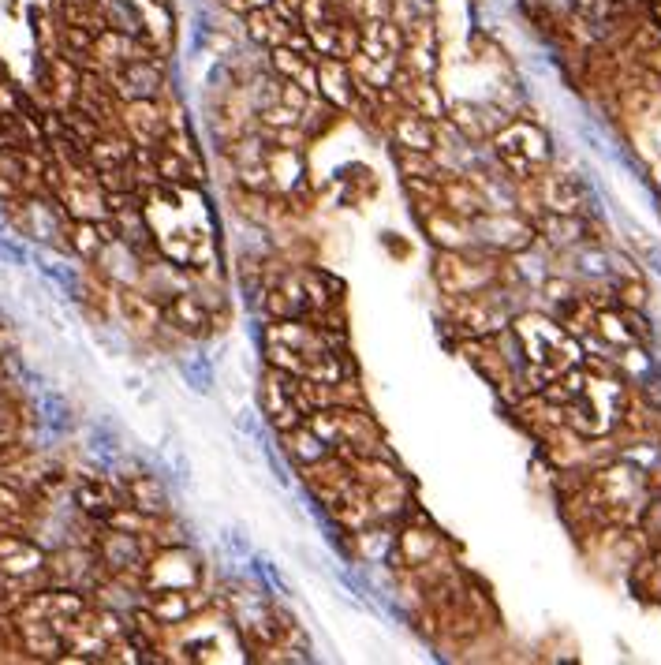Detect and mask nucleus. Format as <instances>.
<instances>
[{
	"instance_id": "39448f33",
	"label": "nucleus",
	"mask_w": 661,
	"mask_h": 665,
	"mask_svg": "<svg viewBox=\"0 0 661 665\" xmlns=\"http://www.w3.org/2000/svg\"><path fill=\"white\" fill-rule=\"evenodd\" d=\"M120 128L135 146H157L169 135V116L157 105V98L120 101Z\"/></svg>"
},
{
	"instance_id": "4468645a",
	"label": "nucleus",
	"mask_w": 661,
	"mask_h": 665,
	"mask_svg": "<svg viewBox=\"0 0 661 665\" xmlns=\"http://www.w3.org/2000/svg\"><path fill=\"white\" fill-rule=\"evenodd\" d=\"M38 411H42V423L53 426L57 434L71 430V408L57 397V393H42V397H38Z\"/></svg>"
},
{
	"instance_id": "f257e3e1",
	"label": "nucleus",
	"mask_w": 661,
	"mask_h": 665,
	"mask_svg": "<svg viewBox=\"0 0 661 665\" xmlns=\"http://www.w3.org/2000/svg\"><path fill=\"white\" fill-rule=\"evenodd\" d=\"M493 154L512 180H531L549 165V139L531 120H508L493 135Z\"/></svg>"
},
{
	"instance_id": "2eb2a0df",
	"label": "nucleus",
	"mask_w": 661,
	"mask_h": 665,
	"mask_svg": "<svg viewBox=\"0 0 661 665\" xmlns=\"http://www.w3.org/2000/svg\"><path fill=\"white\" fill-rule=\"evenodd\" d=\"M0 258H4V262H12V266H23V262H27V251H23L19 243L0 236Z\"/></svg>"
},
{
	"instance_id": "ddd939ff",
	"label": "nucleus",
	"mask_w": 661,
	"mask_h": 665,
	"mask_svg": "<svg viewBox=\"0 0 661 665\" xmlns=\"http://www.w3.org/2000/svg\"><path fill=\"white\" fill-rule=\"evenodd\" d=\"M344 8L352 12L355 23H381V19H393L396 0H344Z\"/></svg>"
},
{
	"instance_id": "dca6fc26",
	"label": "nucleus",
	"mask_w": 661,
	"mask_h": 665,
	"mask_svg": "<svg viewBox=\"0 0 661 665\" xmlns=\"http://www.w3.org/2000/svg\"><path fill=\"white\" fill-rule=\"evenodd\" d=\"M15 348V329H12V322L0 314V355H8Z\"/></svg>"
},
{
	"instance_id": "f03ea898",
	"label": "nucleus",
	"mask_w": 661,
	"mask_h": 665,
	"mask_svg": "<svg viewBox=\"0 0 661 665\" xmlns=\"http://www.w3.org/2000/svg\"><path fill=\"white\" fill-rule=\"evenodd\" d=\"M202 587V561L187 542L157 546L142 572V591H191Z\"/></svg>"
},
{
	"instance_id": "1a4fd4ad",
	"label": "nucleus",
	"mask_w": 661,
	"mask_h": 665,
	"mask_svg": "<svg viewBox=\"0 0 661 665\" xmlns=\"http://www.w3.org/2000/svg\"><path fill=\"white\" fill-rule=\"evenodd\" d=\"M389 135H393V146H408V150H422V154L437 150V120L415 113L408 105H396L389 113Z\"/></svg>"
},
{
	"instance_id": "6e6552de",
	"label": "nucleus",
	"mask_w": 661,
	"mask_h": 665,
	"mask_svg": "<svg viewBox=\"0 0 661 665\" xmlns=\"http://www.w3.org/2000/svg\"><path fill=\"white\" fill-rule=\"evenodd\" d=\"M318 98L337 113H355V71L348 57H318Z\"/></svg>"
},
{
	"instance_id": "0eeeda50",
	"label": "nucleus",
	"mask_w": 661,
	"mask_h": 665,
	"mask_svg": "<svg viewBox=\"0 0 661 665\" xmlns=\"http://www.w3.org/2000/svg\"><path fill=\"white\" fill-rule=\"evenodd\" d=\"M45 561L49 553L38 542H30L23 531H0V576L27 583L30 576H42Z\"/></svg>"
},
{
	"instance_id": "9d476101",
	"label": "nucleus",
	"mask_w": 661,
	"mask_h": 665,
	"mask_svg": "<svg viewBox=\"0 0 661 665\" xmlns=\"http://www.w3.org/2000/svg\"><path fill=\"white\" fill-rule=\"evenodd\" d=\"M277 438L284 441V456H288V464L296 467V471H307V467L322 464L325 456L333 453V445H329L310 423H299L296 430L277 434Z\"/></svg>"
},
{
	"instance_id": "423d86ee",
	"label": "nucleus",
	"mask_w": 661,
	"mask_h": 665,
	"mask_svg": "<svg viewBox=\"0 0 661 665\" xmlns=\"http://www.w3.org/2000/svg\"><path fill=\"white\" fill-rule=\"evenodd\" d=\"M71 501H75V509L83 512L86 520L101 524L109 512L124 505L127 494L124 482H109L101 479V475H79V479L71 482Z\"/></svg>"
},
{
	"instance_id": "f3484780",
	"label": "nucleus",
	"mask_w": 661,
	"mask_h": 665,
	"mask_svg": "<svg viewBox=\"0 0 661 665\" xmlns=\"http://www.w3.org/2000/svg\"><path fill=\"white\" fill-rule=\"evenodd\" d=\"M546 288H549V292H557V281H549ZM557 299H572V296H568V288H564V284H561V296H557Z\"/></svg>"
},
{
	"instance_id": "f8f14e48",
	"label": "nucleus",
	"mask_w": 661,
	"mask_h": 665,
	"mask_svg": "<svg viewBox=\"0 0 661 665\" xmlns=\"http://www.w3.org/2000/svg\"><path fill=\"white\" fill-rule=\"evenodd\" d=\"M243 27H247V42L251 45H262V49H277V45H288V38H292V30L288 27L281 15L273 12L269 4H262V8H251V12L243 15Z\"/></svg>"
},
{
	"instance_id": "7ed1b4c3",
	"label": "nucleus",
	"mask_w": 661,
	"mask_h": 665,
	"mask_svg": "<svg viewBox=\"0 0 661 665\" xmlns=\"http://www.w3.org/2000/svg\"><path fill=\"white\" fill-rule=\"evenodd\" d=\"M109 86L120 101H139V98H161L165 86V57H142L127 60L120 68L105 71Z\"/></svg>"
},
{
	"instance_id": "20e7f679",
	"label": "nucleus",
	"mask_w": 661,
	"mask_h": 665,
	"mask_svg": "<svg viewBox=\"0 0 661 665\" xmlns=\"http://www.w3.org/2000/svg\"><path fill=\"white\" fill-rule=\"evenodd\" d=\"M161 311H165V326L176 329L180 337H206L213 326V307L202 299V292L180 288L169 299H161Z\"/></svg>"
},
{
	"instance_id": "9b49d317",
	"label": "nucleus",
	"mask_w": 661,
	"mask_h": 665,
	"mask_svg": "<svg viewBox=\"0 0 661 665\" xmlns=\"http://www.w3.org/2000/svg\"><path fill=\"white\" fill-rule=\"evenodd\" d=\"M124 494L127 501L135 505V509H142L146 516H169V490H165V482L157 479V475H146V471H139V475H124Z\"/></svg>"
}]
</instances>
